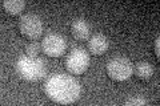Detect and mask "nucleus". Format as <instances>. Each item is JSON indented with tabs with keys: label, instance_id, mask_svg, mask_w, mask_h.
Segmentation results:
<instances>
[{
	"label": "nucleus",
	"instance_id": "obj_1",
	"mask_svg": "<svg viewBox=\"0 0 160 106\" xmlns=\"http://www.w3.org/2000/svg\"><path fill=\"white\" fill-rule=\"evenodd\" d=\"M44 92L49 99L60 105H71L82 97V85L68 74H53L44 84Z\"/></svg>",
	"mask_w": 160,
	"mask_h": 106
},
{
	"label": "nucleus",
	"instance_id": "obj_2",
	"mask_svg": "<svg viewBox=\"0 0 160 106\" xmlns=\"http://www.w3.org/2000/svg\"><path fill=\"white\" fill-rule=\"evenodd\" d=\"M16 72L23 80L29 82L40 81L47 74V65L44 60L39 57H29L23 56L16 62Z\"/></svg>",
	"mask_w": 160,
	"mask_h": 106
},
{
	"label": "nucleus",
	"instance_id": "obj_3",
	"mask_svg": "<svg viewBox=\"0 0 160 106\" xmlns=\"http://www.w3.org/2000/svg\"><path fill=\"white\" fill-rule=\"evenodd\" d=\"M133 73V67L131 61L126 57H115L107 64V74L113 81H126Z\"/></svg>",
	"mask_w": 160,
	"mask_h": 106
},
{
	"label": "nucleus",
	"instance_id": "obj_4",
	"mask_svg": "<svg viewBox=\"0 0 160 106\" xmlns=\"http://www.w3.org/2000/svg\"><path fill=\"white\" fill-rule=\"evenodd\" d=\"M89 67V54L82 48H73L66 57V69L71 74H83Z\"/></svg>",
	"mask_w": 160,
	"mask_h": 106
},
{
	"label": "nucleus",
	"instance_id": "obj_5",
	"mask_svg": "<svg viewBox=\"0 0 160 106\" xmlns=\"http://www.w3.org/2000/svg\"><path fill=\"white\" fill-rule=\"evenodd\" d=\"M43 21L36 15L28 13L20 17L19 20V31L24 37L29 40H36L43 33Z\"/></svg>",
	"mask_w": 160,
	"mask_h": 106
},
{
	"label": "nucleus",
	"instance_id": "obj_6",
	"mask_svg": "<svg viewBox=\"0 0 160 106\" xmlns=\"http://www.w3.org/2000/svg\"><path fill=\"white\" fill-rule=\"evenodd\" d=\"M42 50L48 57H60L67 50V40L59 33H48L42 41Z\"/></svg>",
	"mask_w": 160,
	"mask_h": 106
},
{
	"label": "nucleus",
	"instance_id": "obj_7",
	"mask_svg": "<svg viewBox=\"0 0 160 106\" xmlns=\"http://www.w3.org/2000/svg\"><path fill=\"white\" fill-rule=\"evenodd\" d=\"M108 39L102 33H96L89 39L88 41V50L93 56H102L108 49Z\"/></svg>",
	"mask_w": 160,
	"mask_h": 106
},
{
	"label": "nucleus",
	"instance_id": "obj_8",
	"mask_svg": "<svg viewBox=\"0 0 160 106\" xmlns=\"http://www.w3.org/2000/svg\"><path fill=\"white\" fill-rule=\"evenodd\" d=\"M71 33L79 41H84V40H87L89 37V35H91V25H89L86 20L78 19V20H75L71 25Z\"/></svg>",
	"mask_w": 160,
	"mask_h": 106
},
{
	"label": "nucleus",
	"instance_id": "obj_9",
	"mask_svg": "<svg viewBox=\"0 0 160 106\" xmlns=\"http://www.w3.org/2000/svg\"><path fill=\"white\" fill-rule=\"evenodd\" d=\"M135 76L139 78V80H143V81H147L152 77L153 74V68L152 65L147 62V61H139L136 65H135Z\"/></svg>",
	"mask_w": 160,
	"mask_h": 106
},
{
	"label": "nucleus",
	"instance_id": "obj_10",
	"mask_svg": "<svg viewBox=\"0 0 160 106\" xmlns=\"http://www.w3.org/2000/svg\"><path fill=\"white\" fill-rule=\"evenodd\" d=\"M3 8L7 13L16 16V15H20L24 11L26 3L23 0H6V2H3Z\"/></svg>",
	"mask_w": 160,
	"mask_h": 106
},
{
	"label": "nucleus",
	"instance_id": "obj_11",
	"mask_svg": "<svg viewBox=\"0 0 160 106\" xmlns=\"http://www.w3.org/2000/svg\"><path fill=\"white\" fill-rule=\"evenodd\" d=\"M40 49H42V47L38 43H31L26 47V53L29 57H38V54L40 53Z\"/></svg>",
	"mask_w": 160,
	"mask_h": 106
},
{
	"label": "nucleus",
	"instance_id": "obj_12",
	"mask_svg": "<svg viewBox=\"0 0 160 106\" xmlns=\"http://www.w3.org/2000/svg\"><path fill=\"white\" fill-rule=\"evenodd\" d=\"M147 104H148V101L143 97H135V98L126 101L127 106H143V105H147Z\"/></svg>",
	"mask_w": 160,
	"mask_h": 106
},
{
	"label": "nucleus",
	"instance_id": "obj_13",
	"mask_svg": "<svg viewBox=\"0 0 160 106\" xmlns=\"http://www.w3.org/2000/svg\"><path fill=\"white\" fill-rule=\"evenodd\" d=\"M155 53H156V57H160V37L158 36L155 40Z\"/></svg>",
	"mask_w": 160,
	"mask_h": 106
}]
</instances>
